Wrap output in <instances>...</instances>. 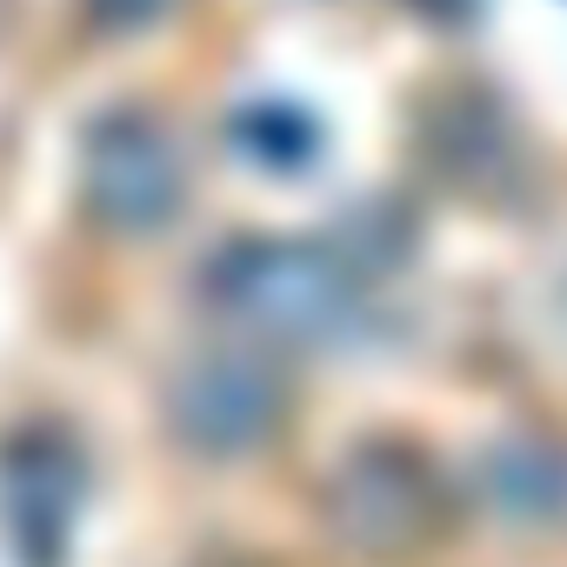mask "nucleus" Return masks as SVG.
<instances>
[{
	"mask_svg": "<svg viewBox=\"0 0 567 567\" xmlns=\"http://www.w3.org/2000/svg\"><path fill=\"white\" fill-rule=\"evenodd\" d=\"M207 308L274 348H321L361 321V274L321 240L247 234L227 240L200 274Z\"/></svg>",
	"mask_w": 567,
	"mask_h": 567,
	"instance_id": "obj_1",
	"label": "nucleus"
},
{
	"mask_svg": "<svg viewBox=\"0 0 567 567\" xmlns=\"http://www.w3.org/2000/svg\"><path fill=\"white\" fill-rule=\"evenodd\" d=\"M81 194H87V214L101 227L161 234L181 214V194H187V167H181L174 134L141 107L101 114L81 141Z\"/></svg>",
	"mask_w": 567,
	"mask_h": 567,
	"instance_id": "obj_2",
	"label": "nucleus"
},
{
	"mask_svg": "<svg viewBox=\"0 0 567 567\" xmlns=\"http://www.w3.org/2000/svg\"><path fill=\"white\" fill-rule=\"evenodd\" d=\"M280 414H288V388H280V374L247 348H207V354L181 361L174 381H167L174 441L194 447V454H214V461L267 447Z\"/></svg>",
	"mask_w": 567,
	"mask_h": 567,
	"instance_id": "obj_3",
	"label": "nucleus"
},
{
	"mask_svg": "<svg viewBox=\"0 0 567 567\" xmlns=\"http://www.w3.org/2000/svg\"><path fill=\"white\" fill-rule=\"evenodd\" d=\"M434 520H441L434 467L401 441L361 447L328 481V527L354 554H408V547H421L434 534Z\"/></svg>",
	"mask_w": 567,
	"mask_h": 567,
	"instance_id": "obj_4",
	"label": "nucleus"
},
{
	"mask_svg": "<svg viewBox=\"0 0 567 567\" xmlns=\"http://www.w3.org/2000/svg\"><path fill=\"white\" fill-rule=\"evenodd\" d=\"M0 494H8V520L21 540L28 567H61L74 507L87 494V467L68 434H21L0 454Z\"/></svg>",
	"mask_w": 567,
	"mask_h": 567,
	"instance_id": "obj_5",
	"label": "nucleus"
},
{
	"mask_svg": "<svg viewBox=\"0 0 567 567\" xmlns=\"http://www.w3.org/2000/svg\"><path fill=\"white\" fill-rule=\"evenodd\" d=\"M234 134L260 167H308V147H315V127L288 107H247Z\"/></svg>",
	"mask_w": 567,
	"mask_h": 567,
	"instance_id": "obj_6",
	"label": "nucleus"
}]
</instances>
